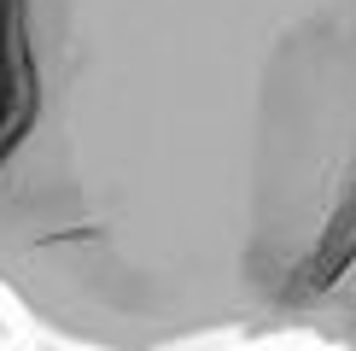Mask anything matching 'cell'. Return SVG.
<instances>
[{"mask_svg":"<svg viewBox=\"0 0 356 351\" xmlns=\"http://www.w3.org/2000/svg\"><path fill=\"white\" fill-rule=\"evenodd\" d=\"M0 292L82 351H356V0H0Z\"/></svg>","mask_w":356,"mask_h":351,"instance_id":"obj_1","label":"cell"}]
</instances>
